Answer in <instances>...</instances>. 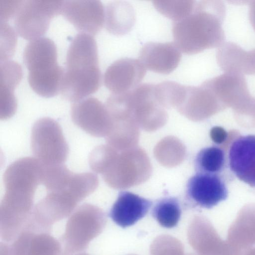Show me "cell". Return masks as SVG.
Masks as SVG:
<instances>
[{
	"label": "cell",
	"mask_w": 255,
	"mask_h": 255,
	"mask_svg": "<svg viewBox=\"0 0 255 255\" xmlns=\"http://www.w3.org/2000/svg\"><path fill=\"white\" fill-rule=\"evenodd\" d=\"M194 165L196 172L221 175L227 167L226 154L219 146L204 148L197 154Z\"/></svg>",
	"instance_id": "obj_20"
},
{
	"label": "cell",
	"mask_w": 255,
	"mask_h": 255,
	"mask_svg": "<svg viewBox=\"0 0 255 255\" xmlns=\"http://www.w3.org/2000/svg\"><path fill=\"white\" fill-rule=\"evenodd\" d=\"M185 193L190 206L209 209L225 200L229 192L222 175L196 172L188 180Z\"/></svg>",
	"instance_id": "obj_9"
},
{
	"label": "cell",
	"mask_w": 255,
	"mask_h": 255,
	"mask_svg": "<svg viewBox=\"0 0 255 255\" xmlns=\"http://www.w3.org/2000/svg\"><path fill=\"white\" fill-rule=\"evenodd\" d=\"M75 255H89L86 253H81V254H79Z\"/></svg>",
	"instance_id": "obj_29"
},
{
	"label": "cell",
	"mask_w": 255,
	"mask_h": 255,
	"mask_svg": "<svg viewBox=\"0 0 255 255\" xmlns=\"http://www.w3.org/2000/svg\"><path fill=\"white\" fill-rule=\"evenodd\" d=\"M181 58V51L173 42H148L142 46L139 55L146 69L162 74L173 71Z\"/></svg>",
	"instance_id": "obj_14"
},
{
	"label": "cell",
	"mask_w": 255,
	"mask_h": 255,
	"mask_svg": "<svg viewBox=\"0 0 255 255\" xmlns=\"http://www.w3.org/2000/svg\"><path fill=\"white\" fill-rule=\"evenodd\" d=\"M107 221L99 207L84 203L71 215L62 237V255H73L85 250L89 243L103 231Z\"/></svg>",
	"instance_id": "obj_6"
},
{
	"label": "cell",
	"mask_w": 255,
	"mask_h": 255,
	"mask_svg": "<svg viewBox=\"0 0 255 255\" xmlns=\"http://www.w3.org/2000/svg\"><path fill=\"white\" fill-rule=\"evenodd\" d=\"M226 11L224 4L220 0L197 2L189 15L173 21V42L181 52L187 55L219 47L225 40L223 23Z\"/></svg>",
	"instance_id": "obj_1"
},
{
	"label": "cell",
	"mask_w": 255,
	"mask_h": 255,
	"mask_svg": "<svg viewBox=\"0 0 255 255\" xmlns=\"http://www.w3.org/2000/svg\"><path fill=\"white\" fill-rule=\"evenodd\" d=\"M150 250V255H192L184 254L183 245L179 240L166 235L155 238Z\"/></svg>",
	"instance_id": "obj_24"
},
{
	"label": "cell",
	"mask_w": 255,
	"mask_h": 255,
	"mask_svg": "<svg viewBox=\"0 0 255 255\" xmlns=\"http://www.w3.org/2000/svg\"><path fill=\"white\" fill-rule=\"evenodd\" d=\"M63 2V0H22L14 15L16 32L30 41L42 37L51 19L61 14Z\"/></svg>",
	"instance_id": "obj_8"
},
{
	"label": "cell",
	"mask_w": 255,
	"mask_h": 255,
	"mask_svg": "<svg viewBox=\"0 0 255 255\" xmlns=\"http://www.w3.org/2000/svg\"><path fill=\"white\" fill-rule=\"evenodd\" d=\"M228 165L240 180L255 187V135L240 136L233 141Z\"/></svg>",
	"instance_id": "obj_13"
},
{
	"label": "cell",
	"mask_w": 255,
	"mask_h": 255,
	"mask_svg": "<svg viewBox=\"0 0 255 255\" xmlns=\"http://www.w3.org/2000/svg\"><path fill=\"white\" fill-rule=\"evenodd\" d=\"M21 66L17 62L6 60L0 64V97L14 98L13 91L22 77Z\"/></svg>",
	"instance_id": "obj_22"
},
{
	"label": "cell",
	"mask_w": 255,
	"mask_h": 255,
	"mask_svg": "<svg viewBox=\"0 0 255 255\" xmlns=\"http://www.w3.org/2000/svg\"><path fill=\"white\" fill-rule=\"evenodd\" d=\"M13 255H62L60 243L47 233L23 229L12 245Z\"/></svg>",
	"instance_id": "obj_16"
},
{
	"label": "cell",
	"mask_w": 255,
	"mask_h": 255,
	"mask_svg": "<svg viewBox=\"0 0 255 255\" xmlns=\"http://www.w3.org/2000/svg\"><path fill=\"white\" fill-rule=\"evenodd\" d=\"M135 18L133 6L127 1H112L105 7V27L113 34L123 35L129 32L135 23Z\"/></svg>",
	"instance_id": "obj_19"
},
{
	"label": "cell",
	"mask_w": 255,
	"mask_h": 255,
	"mask_svg": "<svg viewBox=\"0 0 255 255\" xmlns=\"http://www.w3.org/2000/svg\"><path fill=\"white\" fill-rule=\"evenodd\" d=\"M146 68L139 59L123 58L115 61L106 70L104 83L113 94L129 91L140 84Z\"/></svg>",
	"instance_id": "obj_12"
},
{
	"label": "cell",
	"mask_w": 255,
	"mask_h": 255,
	"mask_svg": "<svg viewBox=\"0 0 255 255\" xmlns=\"http://www.w3.org/2000/svg\"><path fill=\"white\" fill-rule=\"evenodd\" d=\"M61 14L80 33L93 36L105 22L104 7L97 0H63Z\"/></svg>",
	"instance_id": "obj_11"
},
{
	"label": "cell",
	"mask_w": 255,
	"mask_h": 255,
	"mask_svg": "<svg viewBox=\"0 0 255 255\" xmlns=\"http://www.w3.org/2000/svg\"><path fill=\"white\" fill-rule=\"evenodd\" d=\"M101 80L95 39L93 36L79 33L68 49L60 92L64 99L75 103L97 92Z\"/></svg>",
	"instance_id": "obj_2"
},
{
	"label": "cell",
	"mask_w": 255,
	"mask_h": 255,
	"mask_svg": "<svg viewBox=\"0 0 255 255\" xmlns=\"http://www.w3.org/2000/svg\"><path fill=\"white\" fill-rule=\"evenodd\" d=\"M210 136L215 143L220 144L225 140L227 134L226 131L221 127H216L212 128Z\"/></svg>",
	"instance_id": "obj_27"
},
{
	"label": "cell",
	"mask_w": 255,
	"mask_h": 255,
	"mask_svg": "<svg viewBox=\"0 0 255 255\" xmlns=\"http://www.w3.org/2000/svg\"><path fill=\"white\" fill-rule=\"evenodd\" d=\"M0 61L9 60L13 55L16 37L14 31L6 22H0Z\"/></svg>",
	"instance_id": "obj_25"
},
{
	"label": "cell",
	"mask_w": 255,
	"mask_h": 255,
	"mask_svg": "<svg viewBox=\"0 0 255 255\" xmlns=\"http://www.w3.org/2000/svg\"><path fill=\"white\" fill-rule=\"evenodd\" d=\"M205 82L213 90L220 101L233 103L252 100L244 75L224 73Z\"/></svg>",
	"instance_id": "obj_17"
},
{
	"label": "cell",
	"mask_w": 255,
	"mask_h": 255,
	"mask_svg": "<svg viewBox=\"0 0 255 255\" xmlns=\"http://www.w3.org/2000/svg\"><path fill=\"white\" fill-rule=\"evenodd\" d=\"M31 146L35 158L45 165L64 164L69 153L60 126L50 118H41L35 122Z\"/></svg>",
	"instance_id": "obj_7"
},
{
	"label": "cell",
	"mask_w": 255,
	"mask_h": 255,
	"mask_svg": "<svg viewBox=\"0 0 255 255\" xmlns=\"http://www.w3.org/2000/svg\"><path fill=\"white\" fill-rule=\"evenodd\" d=\"M219 99L213 90L204 82L200 86H185L182 100L177 110L189 118L210 109Z\"/></svg>",
	"instance_id": "obj_18"
},
{
	"label": "cell",
	"mask_w": 255,
	"mask_h": 255,
	"mask_svg": "<svg viewBox=\"0 0 255 255\" xmlns=\"http://www.w3.org/2000/svg\"><path fill=\"white\" fill-rule=\"evenodd\" d=\"M57 57L56 45L49 38L31 40L24 47L23 61L28 71L29 85L43 97H53L60 92L64 70L58 65Z\"/></svg>",
	"instance_id": "obj_4"
},
{
	"label": "cell",
	"mask_w": 255,
	"mask_h": 255,
	"mask_svg": "<svg viewBox=\"0 0 255 255\" xmlns=\"http://www.w3.org/2000/svg\"><path fill=\"white\" fill-rule=\"evenodd\" d=\"M22 0H0V21H6L16 12Z\"/></svg>",
	"instance_id": "obj_26"
},
{
	"label": "cell",
	"mask_w": 255,
	"mask_h": 255,
	"mask_svg": "<svg viewBox=\"0 0 255 255\" xmlns=\"http://www.w3.org/2000/svg\"><path fill=\"white\" fill-rule=\"evenodd\" d=\"M155 85L140 84L127 92L112 94L105 105L113 121L164 120L166 112L157 98Z\"/></svg>",
	"instance_id": "obj_5"
},
{
	"label": "cell",
	"mask_w": 255,
	"mask_h": 255,
	"mask_svg": "<svg viewBox=\"0 0 255 255\" xmlns=\"http://www.w3.org/2000/svg\"><path fill=\"white\" fill-rule=\"evenodd\" d=\"M179 201L176 197L162 198L155 203L151 210L152 217L160 225L166 228L175 227L181 217Z\"/></svg>",
	"instance_id": "obj_21"
},
{
	"label": "cell",
	"mask_w": 255,
	"mask_h": 255,
	"mask_svg": "<svg viewBox=\"0 0 255 255\" xmlns=\"http://www.w3.org/2000/svg\"><path fill=\"white\" fill-rule=\"evenodd\" d=\"M152 202L149 199L128 191H121L112 206L109 216L122 228L131 226L148 213Z\"/></svg>",
	"instance_id": "obj_15"
},
{
	"label": "cell",
	"mask_w": 255,
	"mask_h": 255,
	"mask_svg": "<svg viewBox=\"0 0 255 255\" xmlns=\"http://www.w3.org/2000/svg\"><path fill=\"white\" fill-rule=\"evenodd\" d=\"M71 173L64 181L47 190L45 196L33 207L32 220L40 228L51 231L53 224L70 215L78 203L97 188L95 174Z\"/></svg>",
	"instance_id": "obj_3"
},
{
	"label": "cell",
	"mask_w": 255,
	"mask_h": 255,
	"mask_svg": "<svg viewBox=\"0 0 255 255\" xmlns=\"http://www.w3.org/2000/svg\"></svg>",
	"instance_id": "obj_30"
},
{
	"label": "cell",
	"mask_w": 255,
	"mask_h": 255,
	"mask_svg": "<svg viewBox=\"0 0 255 255\" xmlns=\"http://www.w3.org/2000/svg\"><path fill=\"white\" fill-rule=\"evenodd\" d=\"M71 114L74 124L93 136H107L113 128V121L106 105L94 97L74 103Z\"/></svg>",
	"instance_id": "obj_10"
},
{
	"label": "cell",
	"mask_w": 255,
	"mask_h": 255,
	"mask_svg": "<svg viewBox=\"0 0 255 255\" xmlns=\"http://www.w3.org/2000/svg\"><path fill=\"white\" fill-rule=\"evenodd\" d=\"M249 19L253 28L255 30V0L252 1L250 3Z\"/></svg>",
	"instance_id": "obj_28"
},
{
	"label": "cell",
	"mask_w": 255,
	"mask_h": 255,
	"mask_svg": "<svg viewBox=\"0 0 255 255\" xmlns=\"http://www.w3.org/2000/svg\"><path fill=\"white\" fill-rule=\"evenodd\" d=\"M153 5L156 10L173 21L181 20L194 10L197 1L195 0H154Z\"/></svg>",
	"instance_id": "obj_23"
}]
</instances>
